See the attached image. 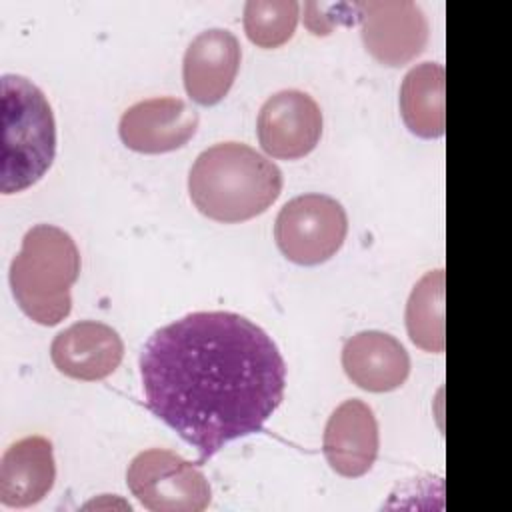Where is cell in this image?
I'll return each mask as SVG.
<instances>
[{"mask_svg": "<svg viewBox=\"0 0 512 512\" xmlns=\"http://www.w3.org/2000/svg\"><path fill=\"white\" fill-rule=\"evenodd\" d=\"M126 484L132 496L152 512H202L212 500L204 472L164 448L136 454L126 470Z\"/></svg>", "mask_w": 512, "mask_h": 512, "instance_id": "8992f818", "label": "cell"}, {"mask_svg": "<svg viewBox=\"0 0 512 512\" xmlns=\"http://www.w3.org/2000/svg\"><path fill=\"white\" fill-rule=\"evenodd\" d=\"M298 16L300 4L296 0H248L244 32L260 48H278L294 36Z\"/></svg>", "mask_w": 512, "mask_h": 512, "instance_id": "e0dca14e", "label": "cell"}, {"mask_svg": "<svg viewBox=\"0 0 512 512\" xmlns=\"http://www.w3.org/2000/svg\"><path fill=\"white\" fill-rule=\"evenodd\" d=\"M380 448L378 422L372 408L358 400H344L328 418L322 452L330 468L344 478L364 476L376 462Z\"/></svg>", "mask_w": 512, "mask_h": 512, "instance_id": "8fae6325", "label": "cell"}, {"mask_svg": "<svg viewBox=\"0 0 512 512\" xmlns=\"http://www.w3.org/2000/svg\"><path fill=\"white\" fill-rule=\"evenodd\" d=\"M348 216L344 206L326 194L310 192L288 200L274 224L280 252L294 264L316 266L330 260L344 244Z\"/></svg>", "mask_w": 512, "mask_h": 512, "instance_id": "5b68a950", "label": "cell"}, {"mask_svg": "<svg viewBox=\"0 0 512 512\" xmlns=\"http://www.w3.org/2000/svg\"><path fill=\"white\" fill-rule=\"evenodd\" d=\"M2 90V194L36 184L56 156V120L44 92L20 74H4Z\"/></svg>", "mask_w": 512, "mask_h": 512, "instance_id": "277c9868", "label": "cell"}, {"mask_svg": "<svg viewBox=\"0 0 512 512\" xmlns=\"http://www.w3.org/2000/svg\"><path fill=\"white\" fill-rule=\"evenodd\" d=\"M242 60L238 38L224 28L200 32L186 48L182 78L186 94L202 106L218 104L232 88Z\"/></svg>", "mask_w": 512, "mask_h": 512, "instance_id": "30bf717a", "label": "cell"}, {"mask_svg": "<svg viewBox=\"0 0 512 512\" xmlns=\"http://www.w3.org/2000/svg\"><path fill=\"white\" fill-rule=\"evenodd\" d=\"M78 276V246L66 230L52 224L32 226L10 264V288L16 304L42 326H56L70 314V288Z\"/></svg>", "mask_w": 512, "mask_h": 512, "instance_id": "3957f363", "label": "cell"}, {"mask_svg": "<svg viewBox=\"0 0 512 512\" xmlns=\"http://www.w3.org/2000/svg\"><path fill=\"white\" fill-rule=\"evenodd\" d=\"M140 380L148 410L210 460L228 442L260 432L284 398L286 364L252 320L192 312L144 344Z\"/></svg>", "mask_w": 512, "mask_h": 512, "instance_id": "6da1fadb", "label": "cell"}, {"mask_svg": "<svg viewBox=\"0 0 512 512\" xmlns=\"http://www.w3.org/2000/svg\"><path fill=\"white\" fill-rule=\"evenodd\" d=\"M56 480L52 442L26 436L10 444L0 460V504L28 508L48 496Z\"/></svg>", "mask_w": 512, "mask_h": 512, "instance_id": "4fadbf2b", "label": "cell"}, {"mask_svg": "<svg viewBox=\"0 0 512 512\" xmlns=\"http://www.w3.org/2000/svg\"><path fill=\"white\" fill-rule=\"evenodd\" d=\"M256 134L268 156L278 160L304 158L322 136L320 106L302 90H280L262 104Z\"/></svg>", "mask_w": 512, "mask_h": 512, "instance_id": "ba28073f", "label": "cell"}, {"mask_svg": "<svg viewBox=\"0 0 512 512\" xmlns=\"http://www.w3.org/2000/svg\"><path fill=\"white\" fill-rule=\"evenodd\" d=\"M342 368L362 390L390 392L410 374V356L392 334L364 330L344 342Z\"/></svg>", "mask_w": 512, "mask_h": 512, "instance_id": "5bb4252c", "label": "cell"}, {"mask_svg": "<svg viewBox=\"0 0 512 512\" xmlns=\"http://www.w3.org/2000/svg\"><path fill=\"white\" fill-rule=\"evenodd\" d=\"M444 270L426 272L412 288L406 304V330L414 346L440 354L446 346L444 334Z\"/></svg>", "mask_w": 512, "mask_h": 512, "instance_id": "2e32d148", "label": "cell"}, {"mask_svg": "<svg viewBox=\"0 0 512 512\" xmlns=\"http://www.w3.org/2000/svg\"><path fill=\"white\" fill-rule=\"evenodd\" d=\"M198 112L182 98L162 96L132 104L120 118V140L134 152L162 154L182 148L198 130Z\"/></svg>", "mask_w": 512, "mask_h": 512, "instance_id": "9c48e42d", "label": "cell"}, {"mask_svg": "<svg viewBox=\"0 0 512 512\" xmlns=\"http://www.w3.org/2000/svg\"><path fill=\"white\" fill-rule=\"evenodd\" d=\"M446 70L438 62H422L408 70L400 86V114L406 128L420 138L446 132Z\"/></svg>", "mask_w": 512, "mask_h": 512, "instance_id": "9a60e30c", "label": "cell"}, {"mask_svg": "<svg viewBox=\"0 0 512 512\" xmlns=\"http://www.w3.org/2000/svg\"><path fill=\"white\" fill-rule=\"evenodd\" d=\"M280 168L242 142H218L194 160L188 192L210 220L236 224L264 214L282 192Z\"/></svg>", "mask_w": 512, "mask_h": 512, "instance_id": "7a4b0ae2", "label": "cell"}, {"mask_svg": "<svg viewBox=\"0 0 512 512\" xmlns=\"http://www.w3.org/2000/svg\"><path fill=\"white\" fill-rule=\"evenodd\" d=\"M364 48L384 66H404L422 54L430 26L412 0L356 2Z\"/></svg>", "mask_w": 512, "mask_h": 512, "instance_id": "52a82bcc", "label": "cell"}, {"mask_svg": "<svg viewBox=\"0 0 512 512\" xmlns=\"http://www.w3.org/2000/svg\"><path fill=\"white\" fill-rule=\"evenodd\" d=\"M120 334L98 320H80L54 336L50 358L68 378L96 382L108 378L122 362Z\"/></svg>", "mask_w": 512, "mask_h": 512, "instance_id": "7c38bea8", "label": "cell"}]
</instances>
